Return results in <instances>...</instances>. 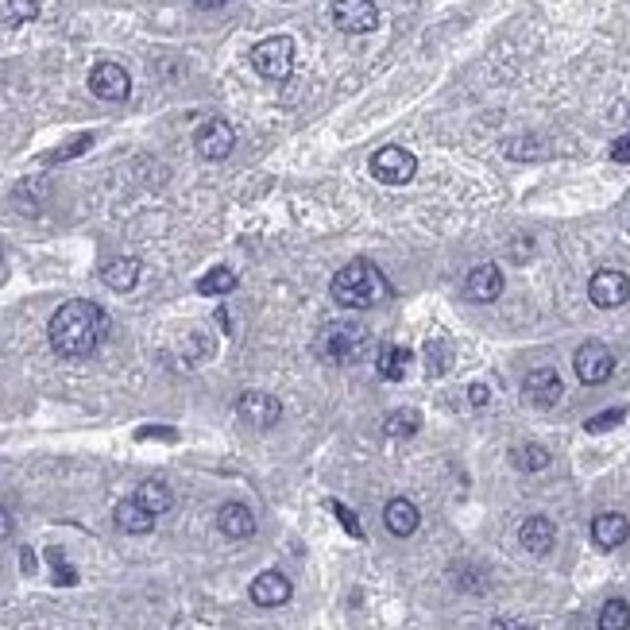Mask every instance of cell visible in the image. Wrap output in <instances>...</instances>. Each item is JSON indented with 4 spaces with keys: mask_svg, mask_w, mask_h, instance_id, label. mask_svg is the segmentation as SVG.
I'll return each instance as SVG.
<instances>
[{
    "mask_svg": "<svg viewBox=\"0 0 630 630\" xmlns=\"http://www.w3.org/2000/svg\"><path fill=\"white\" fill-rule=\"evenodd\" d=\"M105 329L109 321L101 314V306L93 302H62L47 325V337H51V348L66 360H86L89 352H97V344L105 341Z\"/></svg>",
    "mask_w": 630,
    "mask_h": 630,
    "instance_id": "obj_1",
    "label": "cell"
},
{
    "mask_svg": "<svg viewBox=\"0 0 630 630\" xmlns=\"http://www.w3.org/2000/svg\"><path fill=\"white\" fill-rule=\"evenodd\" d=\"M329 294L341 310H372L383 298H391V283L379 275V267H372L368 259H356L341 267L329 283Z\"/></svg>",
    "mask_w": 630,
    "mask_h": 630,
    "instance_id": "obj_2",
    "label": "cell"
},
{
    "mask_svg": "<svg viewBox=\"0 0 630 630\" xmlns=\"http://www.w3.org/2000/svg\"><path fill=\"white\" fill-rule=\"evenodd\" d=\"M364 348H368V333L364 329H356V325H325L321 333L314 337V352L317 360H325V364H352V360H360L364 356Z\"/></svg>",
    "mask_w": 630,
    "mask_h": 630,
    "instance_id": "obj_3",
    "label": "cell"
},
{
    "mask_svg": "<svg viewBox=\"0 0 630 630\" xmlns=\"http://www.w3.org/2000/svg\"><path fill=\"white\" fill-rule=\"evenodd\" d=\"M252 66L267 82H287L294 74V39L290 35H271V39L256 43L252 47Z\"/></svg>",
    "mask_w": 630,
    "mask_h": 630,
    "instance_id": "obj_4",
    "label": "cell"
},
{
    "mask_svg": "<svg viewBox=\"0 0 630 630\" xmlns=\"http://www.w3.org/2000/svg\"><path fill=\"white\" fill-rule=\"evenodd\" d=\"M573 368H576V379H580V383L600 387V383H607L611 372H615V356H611V348H607V344L588 341V344H580V348H576Z\"/></svg>",
    "mask_w": 630,
    "mask_h": 630,
    "instance_id": "obj_5",
    "label": "cell"
},
{
    "mask_svg": "<svg viewBox=\"0 0 630 630\" xmlns=\"http://www.w3.org/2000/svg\"><path fill=\"white\" fill-rule=\"evenodd\" d=\"M372 174L379 182H387V186H406L418 174V159L406 147H379L372 155Z\"/></svg>",
    "mask_w": 630,
    "mask_h": 630,
    "instance_id": "obj_6",
    "label": "cell"
},
{
    "mask_svg": "<svg viewBox=\"0 0 630 630\" xmlns=\"http://www.w3.org/2000/svg\"><path fill=\"white\" fill-rule=\"evenodd\" d=\"M236 414H240L252 430H271V426H279V418H283V402L275 399V395H267V391H244V395L236 399Z\"/></svg>",
    "mask_w": 630,
    "mask_h": 630,
    "instance_id": "obj_7",
    "label": "cell"
},
{
    "mask_svg": "<svg viewBox=\"0 0 630 630\" xmlns=\"http://www.w3.org/2000/svg\"><path fill=\"white\" fill-rule=\"evenodd\" d=\"M333 24L344 35H368L379 28V8L372 0H333Z\"/></svg>",
    "mask_w": 630,
    "mask_h": 630,
    "instance_id": "obj_8",
    "label": "cell"
},
{
    "mask_svg": "<svg viewBox=\"0 0 630 630\" xmlns=\"http://www.w3.org/2000/svg\"><path fill=\"white\" fill-rule=\"evenodd\" d=\"M588 298H592V306H600V310H619L630 298V279L623 271H615V267H603V271L592 275V283H588Z\"/></svg>",
    "mask_w": 630,
    "mask_h": 630,
    "instance_id": "obj_9",
    "label": "cell"
},
{
    "mask_svg": "<svg viewBox=\"0 0 630 630\" xmlns=\"http://www.w3.org/2000/svg\"><path fill=\"white\" fill-rule=\"evenodd\" d=\"M194 144H198V155L201 159H229L232 147H236V132H232L229 120H221V116H213V120H205L198 128V136H194Z\"/></svg>",
    "mask_w": 630,
    "mask_h": 630,
    "instance_id": "obj_10",
    "label": "cell"
},
{
    "mask_svg": "<svg viewBox=\"0 0 630 630\" xmlns=\"http://www.w3.org/2000/svg\"><path fill=\"white\" fill-rule=\"evenodd\" d=\"M561 395H565V387H561V375L553 372V368H534V372H526V379H522V399L530 402V406H538V410L557 406Z\"/></svg>",
    "mask_w": 630,
    "mask_h": 630,
    "instance_id": "obj_11",
    "label": "cell"
},
{
    "mask_svg": "<svg viewBox=\"0 0 630 630\" xmlns=\"http://www.w3.org/2000/svg\"><path fill=\"white\" fill-rule=\"evenodd\" d=\"M89 89H93V97H101V101H124V97L132 93V78H128V70L116 66V62H97V66L89 70Z\"/></svg>",
    "mask_w": 630,
    "mask_h": 630,
    "instance_id": "obj_12",
    "label": "cell"
},
{
    "mask_svg": "<svg viewBox=\"0 0 630 630\" xmlns=\"http://www.w3.org/2000/svg\"><path fill=\"white\" fill-rule=\"evenodd\" d=\"M248 596H252V603H256V607H283V603H290L294 588H290L287 576L271 569V573H259L256 580H252Z\"/></svg>",
    "mask_w": 630,
    "mask_h": 630,
    "instance_id": "obj_13",
    "label": "cell"
},
{
    "mask_svg": "<svg viewBox=\"0 0 630 630\" xmlns=\"http://www.w3.org/2000/svg\"><path fill=\"white\" fill-rule=\"evenodd\" d=\"M518 542H522L526 553L545 557V553H553V545H557V526L545 515H530L522 522V530H518Z\"/></svg>",
    "mask_w": 630,
    "mask_h": 630,
    "instance_id": "obj_14",
    "label": "cell"
},
{
    "mask_svg": "<svg viewBox=\"0 0 630 630\" xmlns=\"http://www.w3.org/2000/svg\"><path fill=\"white\" fill-rule=\"evenodd\" d=\"M464 290H468L472 302H495V298L503 294V271H499L495 263H480V267L468 271Z\"/></svg>",
    "mask_w": 630,
    "mask_h": 630,
    "instance_id": "obj_15",
    "label": "cell"
},
{
    "mask_svg": "<svg viewBox=\"0 0 630 630\" xmlns=\"http://www.w3.org/2000/svg\"><path fill=\"white\" fill-rule=\"evenodd\" d=\"M630 538V522L627 515H619V511H603V515L592 518V542L600 545V549H619V545Z\"/></svg>",
    "mask_w": 630,
    "mask_h": 630,
    "instance_id": "obj_16",
    "label": "cell"
},
{
    "mask_svg": "<svg viewBox=\"0 0 630 630\" xmlns=\"http://www.w3.org/2000/svg\"><path fill=\"white\" fill-rule=\"evenodd\" d=\"M217 526H221V534L232 538V542H244V538H252L256 534V515L244 507V503H225L221 511H217Z\"/></svg>",
    "mask_w": 630,
    "mask_h": 630,
    "instance_id": "obj_17",
    "label": "cell"
},
{
    "mask_svg": "<svg viewBox=\"0 0 630 630\" xmlns=\"http://www.w3.org/2000/svg\"><path fill=\"white\" fill-rule=\"evenodd\" d=\"M113 522L124 530V534H151V526H155V515L147 511L140 499H120L113 511Z\"/></svg>",
    "mask_w": 630,
    "mask_h": 630,
    "instance_id": "obj_18",
    "label": "cell"
},
{
    "mask_svg": "<svg viewBox=\"0 0 630 630\" xmlns=\"http://www.w3.org/2000/svg\"><path fill=\"white\" fill-rule=\"evenodd\" d=\"M383 522H387V530H391L395 538H410V534L418 530L422 515H418V507H414L410 499H391V503L383 507Z\"/></svg>",
    "mask_w": 630,
    "mask_h": 630,
    "instance_id": "obj_19",
    "label": "cell"
},
{
    "mask_svg": "<svg viewBox=\"0 0 630 630\" xmlns=\"http://www.w3.org/2000/svg\"><path fill=\"white\" fill-rule=\"evenodd\" d=\"M410 348H402V344H383L379 348V360H375V372L383 375V379H391V383H399L406 368H410Z\"/></svg>",
    "mask_w": 630,
    "mask_h": 630,
    "instance_id": "obj_20",
    "label": "cell"
},
{
    "mask_svg": "<svg viewBox=\"0 0 630 630\" xmlns=\"http://www.w3.org/2000/svg\"><path fill=\"white\" fill-rule=\"evenodd\" d=\"M101 279H105V287H113L124 294V290H132L136 283H140V263L128 256H120V259H113V263H105Z\"/></svg>",
    "mask_w": 630,
    "mask_h": 630,
    "instance_id": "obj_21",
    "label": "cell"
},
{
    "mask_svg": "<svg viewBox=\"0 0 630 630\" xmlns=\"http://www.w3.org/2000/svg\"><path fill=\"white\" fill-rule=\"evenodd\" d=\"M136 499L144 503L151 515H167L174 507V495H171V487L163 484V480H144V484L136 487Z\"/></svg>",
    "mask_w": 630,
    "mask_h": 630,
    "instance_id": "obj_22",
    "label": "cell"
},
{
    "mask_svg": "<svg viewBox=\"0 0 630 630\" xmlns=\"http://www.w3.org/2000/svg\"><path fill=\"white\" fill-rule=\"evenodd\" d=\"M229 290H236V271L232 267H213L198 279V294H205V298H221Z\"/></svg>",
    "mask_w": 630,
    "mask_h": 630,
    "instance_id": "obj_23",
    "label": "cell"
},
{
    "mask_svg": "<svg viewBox=\"0 0 630 630\" xmlns=\"http://www.w3.org/2000/svg\"><path fill=\"white\" fill-rule=\"evenodd\" d=\"M418 426H422V414H418V410H410V406L391 410V414H387V422H383V430L391 433V437H414Z\"/></svg>",
    "mask_w": 630,
    "mask_h": 630,
    "instance_id": "obj_24",
    "label": "cell"
},
{
    "mask_svg": "<svg viewBox=\"0 0 630 630\" xmlns=\"http://www.w3.org/2000/svg\"><path fill=\"white\" fill-rule=\"evenodd\" d=\"M596 627L600 630H630V603L627 600H607L600 607Z\"/></svg>",
    "mask_w": 630,
    "mask_h": 630,
    "instance_id": "obj_25",
    "label": "cell"
},
{
    "mask_svg": "<svg viewBox=\"0 0 630 630\" xmlns=\"http://www.w3.org/2000/svg\"><path fill=\"white\" fill-rule=\"evenodd\" d=\"M39 16V0H0V20L4 24H28Z\"/></svg>",
    "mask_w": 630,
    "mask_h": 630,
    "instance_id": "obj_26",
    "label": "cell"
},
{
    "mask_svg": "<svg viewBox=\"0 0 630 630\" xmlns=\"http://www.w3.org/2000/svg\"><path fill=\"white\" fill-rule=\"evenodd\" d=\"M549 449L545 445H518L515 449V468H522V472H542V468H549Z\"/></svg>",
    "mask_w": 630,
    "mask_h": 630,
    "instance_id": "obj_27",
    "label": "cell"
},
{
    "mask_svg": "<svg viewBox=\"0 0 630 630\" xmlns=\"http://www.w3.org/2000/svg\"><path fill=\"white\" fill-rule=\"evenodd\" d=\"M47 565H51V573H55V584H62V588H70V584L78 580V573L66 565V553H62V549H47Z\"/></svg>",
    "mask_w": 630,
    "mask_h": 630,
    "instance_id": "obj_28",
    "label": "cell"
},
{
    "mask_svg": "<svg viewBox=\"0 0 630 630\" xmlns=\"http://www.w3.org/2000/svg\"><path fill=\"white\" fill-rule=\"evenodd\" d=\"M623 418H627V410H623V406H615V410H603V414H596V418H588V422H584V430H588V433L615 430Z\"/></svg>",
    "mask_w": 630,
    "mask_h": 630,
    "instance_id": "obj_29",
    "label": "cell"
},
{
    "mask_svg": "<svg viewBox=\"0 0 630 630\" xmlns=\"http://www.w3.org/2000/svg\"><path fill=\"white\" fill-rule=\"evenodd\" d=\"M449 356H453V352H449V344H441V341L426 344V360H430V372L433 375H441L445 368H449Z\"/></svg>",
    "mask_w": 630,
    "mask_h": 630,
    "instance_id": "obj_30",
    "label": "cell"
},
{
    "mask_svg": "<svg viewBox=\"0 0 630 630\" xmlns=\"http://www.w3.org/2000/svg\"><path fill=\"white\" fill-rule=\"evenodd\" d=\"M89 144H93V136H78V140H70V144L62 147V151H51V155H47V163H62V159H74V155H82Z\"/></svg>",
    "mask_w": 630,
    "mask_h": 630,
    "instance_id": "obj_31",
    "label": "cell"
},
{
    "mask_svg": "<svg viewBox=\"0 0 630 630\" xmlns=\"http://www.w3.org/2000/svg\"><path fill=\"white\" fill-rule=\"evenodd\" d=\"M329 507H333V515L341 518V526H344V530H348V534H352V538H364V526L356 522V515H352V511H348L344 503H337V499H333Z\"/></svg>",
    "mask_w": 630,
    "mask_h": 630,
    "instance_id": "obj_32",
    "label": "cell"
},
{
    "mask_svg": "<svg viewBox=\"0 0 630 630\" xmlns=\"http://www.w3.org/2000/svg\"><path fill=\"white\" fill-rule=\"evenodd\" d=\"M611 159H615V163H630V136H619V140L611 144Z\"/></svg>",
    "mask_w": 630,
    "mask_h": 630,
    "instance_id": "obj_33",
    "label": "cell"
},
{
    "mask_svg": "<svg viewBox=\"0 0 630 630\" xmlns=\"http://www.w3.org/2000/svg\"><path fill=\"white\" fill-rule=\"evenodd\" d=\"M468 399H472V406H487L491 391H487L484 383H472V387H468Z\"/></svg>",
    "mask_w": 630,
    "mask_h": 630,
    "instance_id": "obj_34",
    "label": "cell"
},
{
    "mask_svg": "<svg viewBox=\"0 0 630 630\" xmlns=\"http://www.w3.org/2000/svg\"><path fill=\"white\" fill-rule=\"evenodd\" d=\"M491 630H530V627H526L522 619H495V623H491Z\"/></svg>",
    "mask_w": 630,
    "mask_h": 630,
    "instance_id": "obj_35",
    "label": "cell"
},
{
    "mask_svg": "<svg viewBox=\"0 0 630 630\" xmlns=\"http://www.w3.org/2000/svg\"><path fill=\"white\" fill-rule=\"evenodd\" d=\"M4 538H12V515L0 507V542H4Z\"/></svg>",
    "mask_w": 630,
    "mask_h": 630,
    "instance_id": "obj_36",
    "label": "cell"
},
{
    "mask_svg": "<svg viewBox=\"0 0 630 630\" xmlns=\"http://www.w3.org/2000/svg\"><path fill=\"white\" fill-rule=\"evenodd\" d=\"M190 4H198V8H221L225 0H190Z\"/></svg>",
    "mask_w": 630,
    "mask_h": 630,
    "instance_id": "obj_37",
    "label": "cell"
},
{
    "mask_svg": "<svg viewBox=\"0 0 630 630\" xmlns=\"http://www.w3.org/2000/svg\"><path fill=\"white\" fill-rule=\"evenodd\" d=\"M0 267H4V252H0Z\"/></svg>",
    "mask_w": 630,
    "mask_h": 630,
    "instance_id": "obj_38",
    "label": "cell"
},
{
    "mask_svg": "<svg viewBox=\"0 0 630 630\" xmlns=\"http://www.w3.org/2000/svg\"><path fill=\"white\" fill-rule=\"evenodd\" d=\"M627 229H630V213H627Z\"/></svg>",
    "mask_w": 630,
    "mask_h": 630,
    "instance_id": "obj_39",
    "label": "cell"
}]
</instances>
